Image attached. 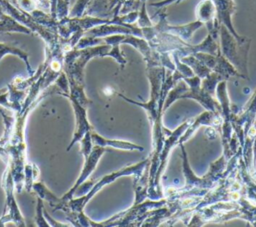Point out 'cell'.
<instances>
[{"mask_svg": "<svg viewBox=\"0 0 256 227\" xmlns=\"http://www.w3.org/2000/svg\"><path fill=\"white\" fill-rule=\"evenodd\" d=\"M179 146L182 150L183 173L186 179L185 185L180 189L169 188V190L175 193H186L192 191L198 194L205 195L208 192V189L212 188L216 184V182L222 178L228 160L225 158L224 155H222L218 160L210 164V169L205 176H203L202 178H198L193 174V171L190 168L184 145L180 144Z\"/></svg>", "mask_w": 256, "mask_h": 227, "instance_id": "1", "label": "cell"}, {"mask_svg": "<svg viewBox=\"0 0 256 227\" xmlns=\"http://www.w3.org/2000/svg\"><path fill=\"white\" fill-rule=\"evenodd\" d=\"M185 98L194 99L198 101L206 110L221 114L220 103L202 88L201 78L197 75L192 77H183L176 83L174 88L170 90L166 96L163 105V112L167 110L174 101Z\"/></svg>", "mask_w": 256, "mask_h": 227, "instance_id": "2", "label": "cell"}, {"mask_svg": "<svg viewBox=\"0 0 256 227\" xmlns=\"http://www.w3.org/2000/svg\"><path fill=\"white\" fill-rule=\"evenodd\" d=\"M219 34L221 38V54L242 75L243 79L248 80L249 76L247 59L251 40L244 36H242L241 38H236L223 24H220L219 26Z\"/></svg>", "mask_w": 256, "mask_h": 227, "instance_id": "3", "label": "cell"}, {"mask_svg": "<svg viewBox=\"0 0 256 227\" xmlns=\"http://www.w3.org/2000/svg\"><path fill=\"white\" fill-rule=\"evenodd\" d=\"M148 165H150V158L144 159L143 161H140L136 164L133 165H129L126 166L124 168H121L117 171H114L108 175H105L104 177H102L98 182H96V184L90 189L88 190V193L85 194L84 196L77 198V199H70L69 201H67V205H68V210L65 213L68 212H74V213H82L83 209L85 207V205L88 203V201L98 192L100 191L104 186L112 183L113 181H115L116 179L122 177V176H129V175H135L136 178H140L143 174L144 171H146L148 173Z\"/></svg>", "mask_w": 256, "mask_h": 227, "instance_id": "4", "label": "cell"}, {"mask_svg": "<svg viewBox=\"0 0 256 227\" xmlns=\"http://www.w3.org/2000/svg\"><path fill=\"white\" fill-rule=\"evenodd\" d=\"M217 97L221 106V138L223 143V155L227 160H229L235 153L237 149V143L239 142L237 136H232V118L235 115L234 111L231 108L229 98L227 95L226 89V80L219 82L216 86Z\"/></svg>", "mask_w": 256, "mask_h": 227, "instance_id": "5", "label": "cell"}, {"mask_svg": "<svg viewBox=\"0 0 256 227\" xmlns=\"http://www.w3.org/2000/svg\"><path fill=\"white\" fill-rule=\"evenodd\" d=\"M191 120H187L184 123H182L179 127H177L173 132L171 131L167 136H165L164 138V142H163V146L161 149V152L159 154V165L155 174V178H154V186L156 188V191L158 193V195L162 198L163 194L160 190V179L161 176L163 174V171L165 169L166 163H167V158L168 155L170 153V150L172 147H174L176 145V143L178 142L180 136L183 134V132L187 129V127L189 126V124L191 123Z\"/></svg>", "mask_w": 256, "mask_h": 227, "instance_id": "6", "label": "cell"}, {"mask_svg": "<svg viewBox=\"0 0 256 227\" xmlns=\"http://www.w3.org/2000/svg\"><path fill=\"white\" fill-rule=\"evenodd\" d=\"M4 187L6 191V205L4 213L0 218V226H4V223H7L9 221H13L17 226H25V222L19 211L18 205L14 199V181L9 168H7L5 173Z\"/></svg>", "mask_w": 256, "mask_h": 227, "instance_id": "7", "label": "cell"}, {"mask_svg": "<svg viewBox=\"0 0 256 227\" xmlns=\"http://www.w3.org/2000/svg\"><path fill=\"white\" fill-rule=\"evenodd\" d=\"M256 117V91L247 101L246 105L243 107L242 113L240 115H234L232 118V127L235 134L239 140L241 147L244 144V137L248 129L253 124Z\"/></svg>", "mask_w": 256, "mask_h": 227, "instance_id": "8", "label": "cell"}, {"mask_svg": "<svg viewBox=\"0 0 256 227\" xmlns=\"http://www.w3.org/2000/svg\"><path fill=\"white\" fill-rule=\"evenodd\" d=\"M107 151L106 147L103 146H99V145H94L89 153V155L87 157L84 158V165L82 168V171L79 175V177L77 178L76 182L74 183V185L72 186V188L66 192L61 199L65 202L69 201L70 199L73 198V195L75 194L76 190L80 187L81 184H83V182L91 175V173L95 170L100 158L102 157V155Z\"/></svg>", "mask_w": 256, "mask_h": 227, "instance_id": "9", "label": "cell"}, {"mask_svg": "<svg viewBox=\"0 0 256 227\" xmlns=\"http://www.w3.org/2000/svg\"><path fill=\"white\" fill-rule=\"evenodd\" d=\"M201 125H206V126H211L214 128L221 129V125H222L221 114L215 113L212 111H208V110H206L205 112L200 114L198 117H196L193 120V123L189 124L187 129L180 136V138L177 142L178 145L184 144L194 134L195 130L198 129L199 126H201Z\"/></svg>", "mask_w": 256, "mask_h": 227, "instance_id": "10", "label": "cell"}, {"mask_svg": "<svg viewBox=\"0 0 256 227\" xmlns=\"http://www.w3.org/2000/svg\"><path fill=\"white\" fill-rule=\"evenodd\" d=\"M202 25H203L202 22H200L199 20H196L192 23L182 25V26H170L166 21V15L163 13L160 15L159 22L156 25H154V28L160 32L171 34L181 38L184 41H188L191 38L194 31H196Z\"/></svg>", "mask_w": 256, "mask_h": 227, "instance_id": "11", "label": "cell"}, {"mask_svg": "<svg viewBox=\"0 0 256 227\" xmlns=\"http://www.w3.org/2000/svg\"><path fill=\"white\" fill-rule=\"evenodd\" d=\"M67 97H69V99L72 102L73 108H74V112H75V117H76V126H75V131H74V136L73 139L71 141V143L69 144V146L67 147V151L70 150V148L78 141H80L84 135L92 130L91 125L88 122L87 119V113H86V106L82 105L78 100H76L74 97L66 95Z\"/></svg>", "mask_w": 256, "mask_h": 227, "instance_id": "12", "label": "cell"}, {"mask_svg": "<svg viewBox=\"0 0 256 227\" xmlns=\"http://www.w3.org/2000/svg\"><path fill=\"white\" fill-rule=\"evenodd\" d=\"M214 5L216 8V19L219 24L225 25L228 30L236 37L241 38L242 36L238 35L232 24H231V15L234 12V4L232 0H214Z\"/></svg>", "mask_w": 256, "mask_h": 227, "instance_id": "13", "label": "cell"}, {"mask_svg": "<svg viewBox=\"0 0 256 227\" xmlns=\"http://www.w3.org/2000/svg\"><path fill=\"white\" fill-rule=\"evenodd\" d=\"M91 139L92 143L95 145L103 146V147H113L116 149H121V150H127V151H143L144 148L140 145H137L135 143L129 142V141H124V140H116V139H107L99 134L91 131Z\"/></svg>", "mask_w": 256, "mask_h": 227, "instance_id": "14", "label": "cell"}, {"mask_svg": "<svg viewBox=\"0 0 256 227\" xmlns=\"http://www.w3.org/2000/svg\"><path fill=\"white\" fill-rule=\"evenodd\" d=\"M32 188L37 193L38 197H40L42 200L47 201L51 207H56V209L62 210L64 212L68 209L67 202L63 201L61 198L56 197L50 190H48V188L42 182L33 183Z\"/></svg>", "mask_w": 256, "mask_h": 227, "instance_id": "15", "label": "cell"}, {"mask_svg": "<svg viewBox=\"0 0 256 227\" xmlns=\"http://www.w3.org/2000/svg\"><path fill=\"white\" fill-rule=\"evenodd\" d=\"M180 61L189 66L195 75L200 77L201 79L205 78L210 72L211 69H209L205 64H203L199 59H197L194 55H188L187 57L180 58Z\"/></svg>", "mask_w": 256, "mask_h": 227, "instance_id": "16", "label": "cell"}, {"mask_svg": "<svg viewBox=\"0 0 256 227\" xmlns=\"http://www.w3.org/2000/svg\"><path fill=\"white\" fill-rule=\"evenodd\" d=\"M203 82H202V88L208 92L209 94L211 95H214L215 94V91H216V86L219 82L223 81V80H227L223 75L217 73V72H210L205 78H203Z\"/></svg>", "mask_w": 256, "mask_h": 227, "instance_id": "17", "label": "cell"}, {"mask_svg": "<svg viewBox=\"0 0 256 227\" xmlns=\"http://www.w3.org/2000/svg\"><path fill=\"white\" fill-rule=\"evenodd\" d=\"M6 53H11V54H14V55H17L19 56L21 59H23L27 65V68L29 70V73L31 74V69H30V66H29V62H28V55L21 51L20 49L16 48V47H11L9 45H6V44H2L0 43V60L1 58L6 54Z\"/></svg>", "mask_w": 256, "mask_h": 227, "instance_id": "18", "label": "cell"}, {"mask_svg": "<svg viewBox=\"0 0 256 227\" xmlns=\"http://www.w3.org/2000/svg\"><path fill=\"white\" fill-rule=\"evenodd\" d=\"M35 223L37 226L41 227H49V223L46 220L44 213H43V200L38 197L37 198V205H36V215H35Z\"/></svg>", "mask_w": 256, "mask_h": 227, "instance_id": "19", "label": "cell"}, {"mask_svg": "<svg viewBox=\"0 0 256 227\" xmlns=\"http://www.w3.org/2000/svg\"><path fill=\"white\" fill-rule=\"evenodd\" d=\"M92 131V130H91ZM91 131L87 132L84 137L80 140L81 143V154L83 155V157H87L92 149V139H91Z\"/></svg>", "mask_w": 256, "mask_h": 227, "instance_id": "20", "label": "cell"}, {"mask_svg": "<svg viewBox=\"0 0 256 227\" xmlns=\"http://www.w3.org/2000/svg\"><path fill=\"white\" fill-rule=\"evenodd\" d=\"M139 25L141 28H145V27H152L154 24L150 21V19L148 18V15L146 13V9H145V2H143L142 4V8L139 14V21H138Z\"/></svg>", "mask_w": 256, "mask_h": 227, "instance_id": "21", "label": "cell"}, {"mask_svg": "<svg viewBox=\"0 0 256 227\" xmlns=\"http://www.w3.org/2000/svg\"><path fill=\"white\" fill-rule=\"evenodd\" d=\"M0 104L4 105L5 107L9 108V100H8V89H1L0 90Z\"/></svg>", "mask_w": 256, "mask_h": 227, "instance_id": "22", "label": "cell"}, {"mask_svg": "<svg viewBox=\"0 0 256 227\" xmlns=\"http://www.w3.org/2000/svg\"><path fill=\"white\" fill-rule=\"evenodd\" d=\"M43 213H44V216H45V218H46V220L48 221V223H49L50 226H57V227H59V226H61V227H63V226H68L67 224H64V223H61V222H58V221L54 220L49 214H47V212H46L45 210L43 211Z\"/></svg>", "mask_w": 256, "mask_h": 227, "instance_id": "23", "label": "cell"}, {"mask_svg": "<svg viewBox=\"0 0 256 227\" xmlns=\"http://www.w3.org/2000/svg\"><path fill=\"white\" fill-rule=\"evenodd\" d=\"M254 175H256V172H255V173H254Z\"/></svg>", "mask_w": 256, "mask_h": 227, "instance_id": "24", "label": "cell"}]
</instances>
